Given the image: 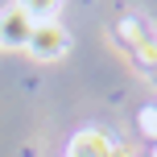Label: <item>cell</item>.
<instances>
[{"label":"cell","instance_id":"cell-3","mask_svg":"<svg viewBox=\"0 0 157 157\" xmlns=\"http://www.w3.org/2000/svg\"><path fill=\"white\" fill-rule=\"evenodd\" d=\"M112 136L99 132V128H83V132L71 136V157H112Z\"/></svg>","mask_w":157,"mask_h":157},{"label":"cell","instance_id":"cell-2","mask_svg":"<svg viewBox=\"0 0 157 157\" xmlns=\"http://www.w3.org/2000/svg\"><path fill=\"white\" fill-rule=\"evenodd\" d=\"M29 33H33V21L25 13V4H8L0 13V50H25Z\"/></svg>","mask_w":157,"mask_h":157},{"label":"cell","instance_id":"cell-5","mask_svg":"<svg viewBox=\"0 0 157 157\" xmlns=\"http://www.w3.org/2000/svg\"><path fill=\"white\" fill-rule=\"evenodd\" d=\"M136 124H141V132L149 136V141H157V108H141Z\"/></svg>","mask_w":157,"mask_h":157},{"label":"cell","instance_id":"cell-7","mask_svg":"<svg viewBox=\"0 0 157 157\" xmlns=\"http://www.w3.org/2000/svg\"><path fill=\"white\" fill-rule=\"evenodd\" d=\"M112 157H132V153H124V149H112Z\"/></svg>","mask_w":157,"mask_h":157},{"label":"cell","instance_id":"cell-6","mask_svg":"<svg viewBox=\"0 0 157 157\" xmlns=\"http://www.w3.org/2000/svg\"><path fill=\"white\" fill-rule=\"evenodd\" d=\"M136 54V62L141 66H157V41H149V46H141V50H132Z\"/></svg>","mask_w":157,"mask_h":157},{"label":"cell","instance_id":"cell-4","mask_svg":"<svg viewBox=\"0 0 157 157\" xmlns=\"http://www.w3.org/2000/svg\"><path fill=\"white\" fill-rule=\"evenodd\" d=\"M120 37H124V46L141 50V46H149V41H157V33H153L149 21H141V17H124V21H120Z\"/></svg>","mask_w":157,"mask_h":157},{"label":"cell","instance_id":"cell-1","mask_svg":"<svg viewBox=\"0 0 157 157\" xmlns=\"http://www.w3.org/2000/svg\"><path fill=\"white\" fill-rule=\"evenodd\" d=\"M25 50H29V58H37V62H58V58L71 50V37H66V29L58 21H46V25H33Z\"/></svg>","mask_w":157,"mask_h":157}]
</instances>
